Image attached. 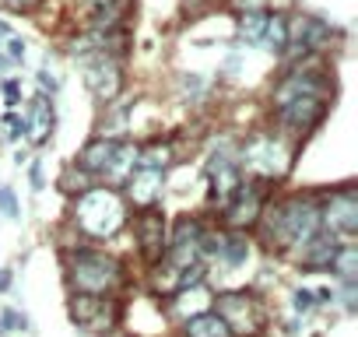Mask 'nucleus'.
I'll list each match as a JSON object with an SVG mask.
<instances>
[{"instance_id":"1","label":"nucleus","mask_w":358,"mask_h":337,"mask_svg":"<svg viewBox=\"0 0 358 337\" xmlns=\"http://www.w3.org/2000/svg\"><path fill=\"white\" fill-rule=\"evenodd\" d=\"M74 225L92 236V239H113L123 225H127V204L116 190L109 187H92L85 194H78L74 204Z\"/></svg>"},{"instance_id":"2","label":"nucleus","mask_w":358,"mask_h":337,"mask_svg":"<svg viewBox=\"0 0 358 337\" xmlns=\"http://www.w3.org/2000/svg\"><path fill=\"white\" fill-rule=\"evenodd\" d=\"M316 232H320L316 197H288L274 204L267 215V239H274L278 246H302Z\"/></svg>"},{"instance_id":"3","label":"nucleus","mask_w":358,"mask_h":337,"mask_svg":"<svg viewBox=\"0 0 358 337\" xmlns=\"http://www.w3.org/2000/svg\"><path fill=\"white\" fill-rule=\"evenodd\" d=\"M67 278L78 295H109L113 288H120L123 267H120V260H113L106 253L81 250V253L67 257Z\"/></svg>"},{"instance_id":"4","label":"nucleus","mask_w":358,"mask_h":337,"mask_svg":"<svg viewBox=\"0 0 358 337\" xmlns=\"http://www.w3.org/2000/svg\"><path fill=\"white\" fill-rule=\"evenodd\" d=\"M243 165L250 168L253 176H260V180H281L292 168V155H288V148L278 137L253 134L246 141V148H243Z\"/></svg>"},{"instance_id":"5","label":"nucleus","mask_w":358,"mask_h":337,"mask_svg":"<svg viewBox=\"0 0 358 337\" xmlns=\"http://www.w3.org/2000/svg\"><path fill=\"white\" fill-rule=\"evenodd\" d=\"M215 302V313L222 316V323L229 327V334H239V337H253L260 334L264 327V309L260 302L250 295V292H222Z\"/></svg>"},{"instance_id":"6","label":"nucleus","mask_w":358,"mask_h":337,"mask_svg":"<svg viewBox=\"0 0 358 337\" xmlns=\"http://www.w3.org/2000/svg\"><path fill=\"white\" fill-rule=\"evenodd\" d=\"M201 236H204V229L197 225V218H179L176 229H172V239L165 246L169 267H176V271L194 267L197 257H201Z\"/></svg>"},{"instance_id":"7","label":"nucleus","mask_w":358,"mask_h":337,"mask_svg":"<svg viewBox=\"0 0 358 337\" xmlns=\"http://www.w3.org/2000/svg\"><path fill=\"white\" fill-rule=\"evenodd\" d=\"M264 215V183H239L225 204V222L232 229H246Z\"/></svg>"},{"instance_id":"8","label":"nucleus","mask_w":358,"mask_h":337,"mask_svg":"<svg viewBox=\"0 0 358 337\" xmlns=\"http://www.w3.org/2000/svg\"><path fill=\"white\" fill-rule=\"evenodd\" d=\"M330 43V29L320 22V18H309V15H299L288 22V46L285 53L288 57H306V53H316Z\"/></svg>"},{"instance_id":"9","label":"nucleus","mask_w":358,"mask_h":337,"mask_svg":"<svg viewBox=\"0 0 358 337\" xmlns=\"http://www.w3.org/2000/svg\"><path fill=\"white\" fill-rule=\"evenodd\" d=\"M85 85L99 102H113L123 92V67L116 57H95L85 67Z\"/></svg>"},{"instance_id":"10","label":"nucleus","mask_w":358,"mask_h":337,"mask_svg":"<svg viewBox=\"0 0 358 337\" xmlns=\"http://www.w3.org/2000/svg\"><path fill=\"white\" fill-rule=\"evenodd\" d=\"M320 222H327L334 236H355L358 232V194L355 190L330 194V201L320 208Z\"/></svg>"},{"instance_id":"11","label":"nucleus","mask_w":358,"mask_h":337,"mask_svg":"<svg viewBox=\"0 0 358 337\" xmlns=\"http://www.w3.org/2000/svg\"><path fill=\"white\" fill-rule=\"evenodd\" d=\"M323 116H327L323 99H292V102L278 106V123L292 134H309L313 127H320Z\"/></svg>"},{"instance_id":"12","label":"nucleus","mask_w":358,"mask_h":337,"mask_svg":"<svg viewBox=\"0 0 358 337\" xmlns=\"http://www.w3.org/2000/svg\"><path fill=\"white\" fill-rule=\"evenodd\" d=\"M71 316H74L78 327L109 330L116 323V306L106 302V295H74L71 299Z\"/></svg>"},{"instance_id":"13","label":"nucleus","mask_w":358,"mask_h":337,"mask_svg":"<svg viewBox=\"0 0 358 337\" xmlns=\"http://www.w3.org/2000/svg\"><path fill=\"white\" fill-rule=\"evenodd\" d=\"M327 95V81L320 71H292L278 88H274V106H285L292 99H323Z\"/></svg>"},{"instance_id":"14","label":"nucleus","mask_w":358,"mask_h":337,"mask_svg":"<svg viewBox=\"0 0 358 337\" xmlns=\"http://www.w3.org/2000/svg\"><path fill=\"white\" fill-rule=\"evenodd\" d=\"M137 243H141V253L151 264L162 260V253H165V215L162 211L144 208V215L137 218Z\"/></svg>"},{"instance_id":"15","label":"nucleus","mask_w":358,"mask_h":337,"mask_svg":"<svg viewBox=\"0 0 358 337\" xmlns=\"http://www.w3.org/2000/svg\"><path fill=\"white\" fill-rule=\"evenodd\" d=\"M208 176H211V194H215L218 201H229L232 190L243 183V180H239V162H236L229 151H215V155H211Z\"/></svg>"},{"instance_id":"16","label":"nucleus","mask_w":358,"mask_h":337,"mask_svg":"<svg viewBox=\"0 0 358 337\" xmlns=\"http://www.w3.org/2000/svg\"><path fill=\"white\" fill-rule=\"evenodd\" d=\"M162 187H165V173H162V168H134V173L127 176V197L137 208H151L158 201Z\"/></svg>"},{"instance_id":"17","label":"nucleus","mask_w":358,"mask_h":337,"mask_svg":"<svg viewBox=\"0 0 358 337\" xmlns=\"http://www.w3.org/2000/svg\"><path fill=\"white\" fill-rule=\"evenodd\" d=\"M337 236L334 232H316V236H309L306 243H302V253H299V260H302V267L306 271H323V267H330V260H334V253H337Z\"/></svg>"},{"instance_id":"18","label":"nucleus","mask_w":358,"mask_h":337,"mask_svg":"<svg viewBox=\"0 0 358 337\" xmlns=\"http://www.w3.org/2000/svg\"><path fill=\"white\" fill-rule=\"evenodd\" d=\"M25 134L32 144H46L50 134H53V106L46 95H36L32 106H29V116H25Z\"/></svg>"},{"instance_id":"19","label":"nucleus","mask_w":358,"mask_h":337,"mask_svg":"<svg viewBox=\"0 0 358 337\" xmlns=\"http://www.w3.org/2000/svg\"><path fill=\"white\" fill-rule=\"evenodd\" d=\"M113 151H116V141L113 137H95L78 155V168H85L88 176H102L106 168H109V162H113Z\"/></svg>"},{"instance_id":"20","label":"nucleus","mask_w":358,"mask_h":337,"mask_svg":"<svg viewBox=\"0 0 358 337\" xmlns=\"http://www.w3.org/2000/svg\"><path fill=\"white\" fill-rule=\"evenodd\" d=\"M137 168V144H130V141H116V151H113V162H109V168L102 173V180L106 183H127V176Z\"/></svg>"},{"instance_id":"21","label":"nucleus","mask_w":358,"mask_h":337,"mask_svg":"<svg viewBox=\"0 0 358 337\" xmlns=\"http://www.w3.org/2000/svg\"><path fill=\"white\" fill-rule=\"evenodd\" d=\"M208 309H211V292H208L204 285H194V288H179V292H176V302H172V313H176V316L190 320V316H197V313H208Z\"/></svg>"},{"instance_id":"22","label":"nucleus","mask_w":358,"mask_h":337,"mask_svg":"<svg viewBox=\"0 0 358 337\" xmlns=\"http://www.w3.org/2000/svg\"><path fill=\"white\" fill-rule=\"evenodd\" d=\"M183 334H187V337H232V334H229V327L222 323V316H218L215 309L190 316V320H187V327H183Z\"/></svg>"},{"instance_id":"23","label":"nucleus","mask_w":358,"mask_h":337,"mask_svg":"<svg viewBox=\"0 0 358 337\" xmlns=\"http://www.w3.org/2000/svg\"><path fill=\"white\" fill-rule=\"evenodd\" d=\"M172 162V144L169 141H148L144 148H137V168H169Z\"/></svg>"},{"instance_id":"24","label":"nucleus","mask_w":358,"mask_h":337,"mask_svg":"<svg viewBox=\"0 0 358 337\" xmlns=\"http://www.w3.org/2000/svg\"><path fill=\"white\" fill-rule=\"evenodd\" d=\"M260 43H264L271 53H285V46H288V18H281V15H267V25H264Z\"/></svg>"},{"instance_id":"25","label":"nucleus","mask_w":358,"mask_h":337,"mask_svg":"<svg viewBox=\"0 0 358 337\" xmlns=\"http://www.w3.org/2000/svg\"><path fill=\"white\" fill-rule=\"evenodd\" d=\"M330 267H334V274L341 281H355L358 278V246H337Z\"/></svg>"},{"instance_id":"26","label":"nucleus","mask_w":358,"mask_h":337,"mask_svg":"<svg viewBox=\"0 0 358 337\" xmlns=\"http://www.w3.org/2000/svg\"><path fill=\"white\" fill-rule=\"evenodd\" d=\"M218 257H222L229 267H239V264L250 257V243H246V236H222V250H218Z\"/></svg>"},{"instance_id":"27","label":"nucleus","mask_w":358,"mask_h":337,"mask_svg":"<svg viewBox=\"0 0 358 337\" xmlns=\"http://www.w3.org/2000/svg\"><path fill=\"white\" fill-rule=\"evenodd\" d=\"M264 25H267V11H246L243 22H239V36H243L246 43H260Z\"/></svg>"},{"instance_id":"28","label":"nucleus","mask_w":358,"mask_h":337,"mask_svg":"<svg viewBox=\"0 0 358 337\" xmlns=\"http://www.w3.org/2000/svg\"><path fill=\"white\" fill-rule=\"evenodd\" d=\"M60 190H67V194H85V190H92V176L85 173V168L71 165V168H64V176H60Z\"/></svg>"},{"instance_id":"29","label":"nucleus","mask_w":358,"mask_h":337,"mask_svg":"<svg viewBox=\"0 0 358 337\" xmlns=\"http://www.w3.org/2000/svg\"><path fill=\"white\" fill-rule=\"evenodd\" d=\"M22 134H25V116H18V113L11 109V113L4 116V137L15 141V137H22Z\"/></svg>"},{"instance_id":"30","label":"nucleus","mask_w":358,"mask_h":337,"mask_svg":"<svg viewBox=\"0 0 358 337\" xmlns=\"http://www.w3.org/2000/svg\"><path fill=\"white\" fill-rule=\"evenodd\" d=\"M8 60L11 64H22L25 60V43L18 36H8Z\"/></svg>"},{"instance_id":"31","label":"nucleus","mask_w":358,"mask_h":337,"mask_svg":"<svg viewBox=\"0 0 358 337\" xmlns=\"http://www.w3.org/2000/svg\"><path fill=\"white\" fill-rule=\"evenodd\" d=\"M0 208H4L11 218H18V201H15V194L8 187H0Z\"/></svg>"},{"instance_id":"32","label":"nucleus","mask_w":358,"mask_h":337,"mask_svg":"<svg viewBox=\"0 0 358 337\" xmlns=\"http://www.w3.org/2000/svg\"><path fill=\"white\" fill-rule=\"evenodd\" d=\"M313 306H316V295L306 292V288H299V292H295V309H299V313H309Z\"/></svg>"},{"instance_id":"33","label":"nucleus","mask_w":358,"mask_h":337,"mask_svg":"<svg viewBox=\"0 0 358 337\" xmlns=\"http://www.w3.org/2000/svg\"><path fill=\"white\" fill-rule=\"evenodd\" d=\"M232 4L246 15V11H267V0H232Z\"/></svg>"},{"instance_id":"34","label":"nucleus","mask_w":358,"mask_h":337,"mask_svg":"<svg viewBox=\"0 0 358 337\" xmlns=\"http://www.w3.org/2000/svg\"><path fill=\"white\" fill-rule=\"evenodd\" d=\"M4 95H8V102L15 106V102H18V95H22V88H18V81H4Z\"/></svg>"},{"instance_id":"35","label":"nucleus","mask_w":358,"mask_h":337,"mask_svg":"<svg viewBox=\"0 0 358 337\" xmlns=\"http://www.w3.org/2000/svg\"><path fill=\"white\" fill-rule=\"evenodd\" d=\"M4 327H25V316H18L15 309H8L4 313Z\"/></svg>"},{"instance_id":"36","label":"nucleus","mask_w":358,"mask_h":337,"mask_svg":"<svg viewBox=\"0 0 358 337\" xmlns=\"http://www.w3.org/2000/svg\"><path fill=\"white\" fill-rule=\"evenodd\" d=\"M32 187L43 190V162H32Z\"/></svg>"},{"instance_id":"37","label":"nucleus","mask_w":358,"mask_h":337,"mask_svg":"<svg viewBox=\"0 0 358 337\" xmlns=\"http://www.w3.org/2000/svg\"><path fill=\"white\" fill-rule=\"evenodd\" d=\"M39 85H43V88H50V92H57V78H53L50 71H39Z\"/></svg>"},{"instance_id":"38","label":"nucleus","mask_w":358,"mask_h":337,"mask_svg":"<svg viewBox=\"0 0 358 337\" xmlns=\"http://www.w3.org/2000/svg\"><path fill=\"white\" fill-rule=\"evenodd\" d=\"M85 4L95 11V8H106V4H113V0H85Z\"/></svg>"},{"instance_id":"39","label":"nucleus","mask_w":358,"mask_h":337,"mask_svg":"<svg viewBox=\"0 0 358 337\" xmlns=\"http://www.w3.org/2000/svg\"><path fill=\"white\" fill-rule=\"evenodd\" d=\"M8 4H11V8H32L36 0H8Z\"/></svg>"},{"instance_id":"40","label":"nucleus","mask_w":358,"mask_h":337,"mask_svg":"<svg viewBox=\"0 0 358 337\" xmlns=\"http://www.w3.org/2000/svg\"><path fill=\"white\" fill-rule=\"evenodd\" d=\"M4 288H11V274H8V271L0 274V292H4Z\"/></svg>"},{"instance_id":"41","label":"nucleus","mask_w":358,"mask_h":337,"mask_svg":"<svg viewBox=\"0 0 358 337\" xmlns=\"http://www.w3.org/2000/svg\"><path fill=\"white\" fill-rule=\"evenodd\" d=\"M11 36V29H8V22H0V39H8Z\"/></svg>"}]
</instances>
